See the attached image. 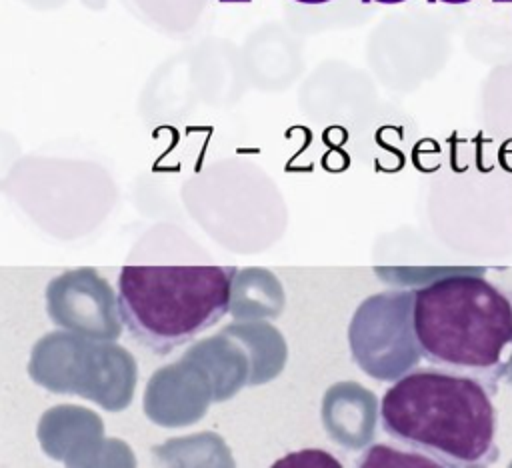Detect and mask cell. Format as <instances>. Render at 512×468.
I'll return each instance as SVG.
<instances>
[{
	"mask_svg": "<svg viewBox=\"0 0 512 468\" xmlns=\"http://www.w3.org/2000/svg\"><path fill=\"white\" fill-rule=\"evenodd\" d=\"M222 332L238 340L248 354V386L266 384L280 376L288 360V346L276 326L266 320H238L222 328Z\"/></svg>",
	"mask_w": 512,
	"mask_h": 468,
	"instance_id": "11",
	"label": "cell"
},
{
	"mask_svg": "<svg viewBox=\"0 0 512 468\" xmlns=\"http://www.w3.org/2000/svg\"><path fill=\"white\" fill-rule=\"evenodd\" d=\"M234 264H126L118 276L120 318L156 354L188 344L228 314Z\"/></svg>",
	"mask_w": 512,
	"mask_h": 468,
	"instance_id": "3",
	"label": "cell"
},
{
	"mask_svg": "<svg viewBox=\"0 0 512 468\" xmlns=\"http://www.w3.org/2000/svg\"><path fill=\"white\" fill-rule=\"evenodd\" d=\"M320 414L332 442L346 450H362L376 436L380 404L372 390L346 380L324 392Z\"/></svg>",
	"mask_w": 512,
	"mask_h": 468,
	"instance_id": "9",
	"label": "cell"
},
{
	"mask_svg": "<svg viewBox=\"0 0 512 468\" xmlns=\"http://www.w3.org/2000/svg\"><path fill=\"white\" fill-rule=\"evenodd\" d=\"M154 454L170 466H234L232 454L218 434L202 432L186 438H172L156 446Z\"/></svg>",
	"mask_w": 512,
	"mask_h": 468,
	"instance_id": "13",
	"label": "cell"
},
{
	"mask_svg": "<svg viewBox=\"0 0 512 468\" xmlns=\"http://www.w3.org/2000/svg\"><path fill=\"white\" fill-rule=\"evenodd\" d=\"M284 288L274 272L260 266L236 270L230 282L228 312L236 320H270L284 310Z\"/></svg>",
	"mask_w": 512,
	"mask_h": 468,
	"instance_id": "12",
	"label": "cell"
},
{
	"mask_svg": "<svg viewBox=\"0 0 512 468\" xmlns=\"http://www.w3.org/2000/svg\"><path fill=\"white\" fill-rule=\"evenodd\" d=\"M46 456L66 466H134L132 450L116 440L104 438L102 418L88 408L60 404L48 408L36 428Z\"/></svg>",
	"mask_w": 512,
	"mask_h": 468,
	"instance_id": "7",
	"label": "cell"
},
{
	"mask_svg": "<svg viewBox=\"0 0 512 468\" xmlns=\"http://www.w3.org/2000/svg\"><path fill=\"white\" fill-rule=\"evenodd\" d=\"M46 312L54 326L96 340H116L118 294L90 266L66 270L46 286Z\"/></svg>",
	"mask_w": 512,
	"mask_h": 468,
	"instance_id": "6",
	"label": "cell"
},
{
	"mask_svg": "<svg viewBox=\"0 0 512 468\" xmlns=\"http://www.w3.org/2000/svg\"><path fill=\"white\" fill-rule=\"evenodd\" d=\"M220 2H250V0H220Z\"/></svg>",
	"mask_w": 512,
	"mask_h": 468,
	"instance_id": "16",
	"label": "cell"
},
{
	"mask_svg": "<svg viewBox=\"0 0 512 468\" xmlns=\"http://www.w3.org/2000/svg\"><path fill=\"white\" fill-rule=\"evenodd\" d=\"M380 424L398 444L438 466H488L498 460L496 408L488 388L438 366L400 376L380 400Z\"/></svg>",
	"mask_w": 512,
	"mask_h": 468,
	"instance_id": "1",
	"label": "cell"
},
{
	"mask_svg": "<svg viewBox=\"0 0 512 468\" xmlns=\"http://www.w3.org/2000/svg\"><path fill=\"white\" fill-rule=\"evenodd\" d=\"M508 378H510V384H512V360H510V368H508Z\"/></svg>",
	"mask_w": 512,
	"mask_h": 468,
	"instance_id": "15",
	"label": "cell"
},
{
	"mask_svg": "<svg viewBox=\"0 0 512 468\" xmlns=\"http://www.w3.org/2000/svg\"><path fill=\"white\" fill-rule=\"evenodd\" d=\"M214 402V390L206 370L192 358L158 368L144 390V414L162 428L196 424Z\"/></svg>",
	"mask_w": 512,
	"mask_h": 468,
	"instance_id": "8",
	"label": "cell"
},
{
	"mask_svg": "<svg viewBox=\"0 0 512 468\" xmlns=\"http://www.w3.org/2000/svg\"><path fill=\"white\" fill-rule=\"evenodd\" d=\"M492 2H498V4H502V2H512V0H492Z\"/></svg>",
	"mask_w": 512,
	"mask_h": 468,
	"instance_id": "17",
	"label": "cell"
},
{
	"mask_svg": "<svg viewBox=\"0 0 512 468\" xmlns=\"http://www.w3.org/2000/svg\"><path fill=\"white\" fill-rule=\"evenodd\" d=\"M414 332L432 366L496 390L512 360V298L476 274H450L414 288Z\"/></svg>",
	"mask_w": 512,
	"mask_h": 468,
	"instance_id": "2",
	"label": "cell"
},
{
	"mask_svg": "<svg viewBox=\"0 0 512 468\" xmlns=\"http://www.w3.org/2000/svg\"><path fill=\"white\" fill-rule=\"evenodd\" d=\"M294 2H300V4H326L330 0H294Z\"/></svg>",
	"mask_w": 512,
	"mask_h": 468,
	"instance_id": "14",
	"label": "cell"
},
{
	"mask_svg": "<svg viewBox=\"0 0 512 468\" xmlns=\"http://www.w3.org/2000/svg\"><path fill=\"white\" fill-rule=\"evenodd\" d=\"M184 358L196 360L210 376L214 402H224L240 392L248 384L250 360L244 346L232 336L218 332L192 344Z\"/></svg>",
	"mask_w": 512,
	"mask_h": 468,
	"instance_id": "10",
	"label": "cell"
},
{
	"mask_svg": "<svg viewBox=\"0 0 512 468\" xmlns=\"http://www.w3.org/2000/svg\"><path fill=\"white\" fill-rule=\"evenodd\" d=\"M412 304L414 288H394L364 298L354 310L348 324L350 356L370 378L396 382L420 364Z\"/></svg>",
	"mask_w": 512,
	"mask_h": 468,
	"instance_id": "5",
	"label": "cell"
},
{
	"mask_svg": "<svg viewBox=\"0 0 512 468\" xmlns=\"http://www.w3.org/2000/svg\"><path fill=\"white\" fill-rule=\"evenodd\" d=\"M402 2H406V0H396V4H402Z\"/></svg>",
	"mask_w": 512,
	"mask_h": 468,
	"instance_id": "18",
	"label": "cell"
},
{
	"mask_svg": "<svg viewBox=\"0 0 512 468\" xmlns=\"http://www.w3.org/2000/svg\"><path fill=\"white\" fill-rule=\"evenodd\" d=\"M466 2H472V0H464V4H466Z\"/></svg>",
	"mask_w": 512,
	"mask_h": 468,
	"instance_id": "19",
	"label": "cell"
},
{
	"mask_svg": "<svg viewBox=\"0 0 512 468\" xmlns=\"http://www.w3.org/2000/svg\"><path fill=\"white\" fill-rule=\"evenodd\" d=\"M28 376L48 392L80 396L108 412H122L134 398L138 366L114 340L56 330L32 346Z\"/></svg>",
	"mask_w": 512,
	"mask_h": 468,
	"instance_id": "4",
	"label": "cell"
}]
</instances>
